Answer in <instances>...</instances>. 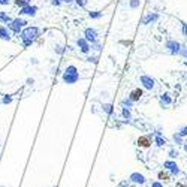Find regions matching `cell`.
I'll return each mask as SVG.
<instances>
[{
  "instance_id": "6da1fadb",
  "label": "cell",
  "mask_w": 187,
  "mask_h": 187,
  "mask_svg": "<svg viewBox=\"0 0 187 187\" xmlns=\"http://www.w3.org/2000/svg\"><path fill=\"white\" fill-rule=\"evenodd\" d=\"M26 23L23 21V20H15V21H12V24H9V27L14 30V32H18L20 29H21V26H24Z\"/></svg>"
},
{
  "instance_id": "7a4b0ae2",
  "label": "cell",
  "mask_w": 187,
  "mask_h": 187,
  "mask_svg": "<svg viewBox=\"0 0 187 187\" xmlns=\"http://www.w3.org/2000/svg\"><path fill=\"white\" fill-rule=\"evenodd\" d=\"M37 33V29H27L24 33H23V36H24V39H33L35 37V35Z\"/></svg>"
},
{
  "instance_id": "3957f363",
  "label": "cell",
  "mask_w": 187,
  "mask_h": 187,
  "mask_svg": "<svg viewBox=\"0 0 187 187\" xmlns=\"http://www.w3.org/2000/svg\"><path fill=\"white\" fill-rule=\"evenodd\" d=\"M138 144H139L141 147H150V145H151V139H150L148 136H141V138L138 139Z\"/></svg>"
},
{
  "instance_id": "277c9868",
  "label": "cell",
  "mask_w": 187,
  "mask_h": 187,
  "mask_svg": "<svg viewBox=\"0 0 187 187\" xmlns=\"http://www.w3.org/2000/svg\"><path fill=\"white\" fill-rule=\"evenodd\" d=\"M0 37L2 39H5V40H9L11 36H9V32L6 30V27L3 26V27H0Z\"/></svg>"
},
{
  "instance_id": "5b68a950",
  "label": "cell",
  "mask_w": 187,
  "mask_h": 187,
  "mask_svg": "<svg viewBox=\"0 0 187 187\" xmlns=\"http://www.w3.org/2000/svg\"><path fill=\"white\" fill-rule=\"evenodd\" d=\"M130 96H132V100H138V99L142 96V90L136 88V90H133V91H132V94H130Z\"/></svg>"
},
{
  "instance_id": "8992f818",
  "label": "cell",
  "mask_w": 187,
  "mask_h": 187,
  "mask_svg": "<svg viewBox=\"0 0 187 187\" xmlns=\"http://www.w3.org/2000/svg\"><path fill=\"white\" fill-rule=\"evenodd\" d=\"M130 178H132L135 183H144V177H142V175H139V174H133Z\"/></svg>"
},
{
  "instance_id": "52a82bcc",
  "label": "cell",
  "mask_w": 187,
  "mask_h": 187,
  "mask_svg": "<svg viewBox=\"0 0 187 187\" xmlns=\"http://www.w3.org/2000/svg\"><path fill=\"white\" fill-rule=\"evenodd\" d=\"M165 166L171 168V171H172V172H175V174L178 172V169H177V165H175V163H172V162H166V163H165Z\"/></svg>"
},
{
  "instance_id": "ba28073f",
  "label": "cell",
  "mask_w": 187,
  "mask_h": 187,
  "mask_svg": "<svg viewBox=\"0 0 187 187\" xmlns=\"http://www.w3.org/2000/svg\"><path fill=\"white\" fill-rule=\"evenodd\" d=\"M35 11H36V8H24L21 14H32V15H33V14H35Z\"/></svg>"
},
{
  "instance_id": "9c48e42d",
  "label": "cell",
  "mask_w": 187,
  "mask_h": 187,
  "mask_svg": "<svg viewBox=\"0 0 187 187\" xmlns=\"http://www.w3.org/2000/svg\"><path fill=\"white\" fill-rule=\"evenodd\" d=\"M159 178L163 180V181H169V175L166 172H159Z\"/></svg>"
},
{
  "instance_id": "30bf717a",
  "label": "cell",
  "mask_w": 187,
  "mask_h": 187,
  "mask_svg": "<svg viewBox=\"0 0 187 187\" xmlns=\"http://www.w3.org/2000/svg\"><path fill=\"white\" fill-rule=\"evenodd\" d=\"M0 21H5V23H8V21H11V18H9L8 15H5V14H0Z\"/></svg>"
},
{
  "instance_id": "8fae6325",
  "label": "cell",
  "mask_w": 187,
  "mask_h": 187,
  "mask_svg": "<svg viewBox=\"0 0 187 187\" xmlns=\"http://www.w3.org/2000/svg\"><path fill=\"white\" fill-rule=\"evenodd\" d=\"M29 3V0H17V5L18 6H24V5H27Z\"/></svg>"
},
{
  "instance_id": "7c38bea8",
  "label": "cell",
  "mask_w": 187,
  "mask_h": 187,
  "mask_svg": "<svg viewBox=\"0 0 187 187\" xmlns=\"http://www.w3.org/2000/svg\"><path fill=\"white\" fill-rule=\"evenodd\" d=\"M9 0H0V5H8Z\"/></svg>"
},
{
  "instance_id": "4fadbf2b",
  "label": "cell",
  "mask_w": 187,
  "mask_h": 187,
  "mask_svg": "<svg viewBox=\"0 0 187 187\" xmlns=\"http://www.w3.org/2000/svg\"><path fill=\"white\" fill-rule=\"evenodd\" d=\"M3 102H5V103H8V102H11V97H5V99H3Z\"/></svg>"
},
{
  "instance_id": "5bb4252c",
  "label": "cell",
  "mask_w": 187,
  "mask_h": 187,
  "mask_svg": "<svg viewBox=\"0 0 187 187\" xmlns=\"http://www.w3.org/2000/svg\"><path fill=\"white\" fill-rule=\"evenodd\" d=\"M153 187H163V186H162L160 183H154V184H153Z\"/></svg>"
}]
</instances>
